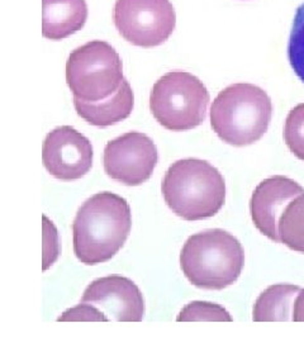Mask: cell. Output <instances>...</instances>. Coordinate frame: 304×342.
I'll return each instance as SVG.
<instances>
[{"mask_svg": "<svg viewBox=\"0 0 304 342\" xmlns=\"http://www.w3.org/2000/svg\"><path fill=\"white\" fill-rule=\"evenodd\" d=\"M131 228L132 213L124 198L109 191L94 194L76 213L74 252L85 265L105 263L123 247Z\"/></svg>", "mask_w": 304, "mask_h": 342, "instance_id": "cell-1", "label": "cell"}, {"mask_svg": "<svg viewBox=\"0 0 304 342\" xmlns=\"http://www.w3.org/2000/svg\"><path fill=\"white\" fill-rule=\"evenodd\" d=\"M161 189L167 207L185 221L213 217L226 200L222 174L201 159L174 162L165 174Z\"/></svg>", "mask_w": 304, "mask_h": 342, "instance_id": "cell-2", "label": "cell"}, {"mask_svg": "<svg viewBox=\"0 0 304 342\" xmlns=\"http://www.w3.org/2000/svg\"><path fill=\"white\" fill-rule=\"evenodd\" d=\"M273 117V103L268 93L247 82L223 89L210 106V125L228 145L242 147L257 142Z\"/></svg>", "mask_w": 304, "mask_h": 342, "instance_id": "cell-3", "label": "cell"}, {"mask_svg": "<svg viewBox=\"0 0 304 342\" xmlns=\"http://www.w3.org/2000/svg\"><path fill=\"white\" fill-rule=\"evenodd\" d=\"M245 264L244 247L223 229H208L186 240L180 253V266L197 288L222 290L233 284Z\"/></svg>", "mask_w": 304, "mask_h": 342, "instance_id": "cell-4", "label": "cell"}, {"mask_svg": "<svg viewBox=\"0 0 304 342\" xmlns=\"http://www.w3.org/2000/svg\"><path fill=\"white\" fill-rule=\"evenodd\" d=\"M209 92L186 71H170L152 87L150 109L154 118L172 132L193 130L207 117Z\"/></svg>", "mask_w": 304, "mask_h": 342, "instance_id": "cell-5", "label": "cell"}, {"mask_svg": "<svg viewBox=\"0 0 304 342\" xmlns=\"http://www.w3.org/2000/svg\"><path fill=\"white\" fill-rule=\"evenodd\" d=\"M123 63L116 49L105 41H90L70 53L66 82L74 98L100 101L118 92L123 82Z\"/></svg>", "mask_w": 304, "mask_h": 342, "instance_id": "cell-6", "label": "cell"}, {"mask_svg": "<svg viewBox=\"0 0 304 342\" xmlns=\"http://www.w3.org/2000/svg\"><path fill=\"white\" fill-rule=\"evenodd\" d=\"M113 19L126 41L150 49L169 39L177 13L170 0H116Z\"/></svg>", "mask_w": 304, "mask_h": 342, "instance_id": "cell-7", "label": "cell"}, {"mask_svg": "<svg viewBox=\"0 0 304 342\" xmlns=\"http://www.w3.org/2000/svg\"><path fill=\"white\" fill-rule=\"evenodd\" d=\"M103 161L109 178L127 186H137L151 178L159 152L147 135L127 132L106 143Z\"/></svg>", "mask_w": 304, "mask_h": 342, "instance_id": "cell-8", "label": "cell"}, {"mask_svg": "<svg viewBox=\"0 0 304 342\" xmlns=\"http://www.w3.org/2000/svg\"><path fill=\"white\" fill-rule=\"evenodd\" d=\"M92 142L70 125H61L46 136L42 161L53 178L73 181L86 175L93 166Z\"/></svg>", "mask_w": 304, "mask_h": 342, "instance_id": "cell-9", "label": "cell"}, {"mask_svg": "<svg viewBox=\"0 0 304 342\" xmlns=\"http://www.w3.org/2000/svg\"><path fill=\"white\" fill-rule=\"evenodd\" d=\"M81 302L99 308L109 320L140 322L145 314V301L140 288L119 275L94 280L85 289Z\"/></svg>", "mask_w": 304, "mask_h": 342, "instance_id": "cell-10", "label": "cell"}, {"mask_svg": "<svg viewBox=\"0 0 304 342\" xmlns=\"http://www.w3.org/2000/svg\"><path fill=\"white\" fill-rule=\"evenodd\" d=\"M304 193L297 181L285 176H273L261 181L250 200V212L256 228L274 242H280L279 220L285 207Z\"/></svg>", "mask_w": 304, "mask_h": 342, "instance_id": "cell-11", "label": "cell"}, {"mask_svg": "<svg viewBox=\"0 0 304 342\" xmlns=\"http://www.w3.org/2000/svg\"><path fill=\"white\" fill-rule=\"evenodd\" d=\"M88 19L85 0H42V36L61 41L76 33Z\"/></svg>", "mask_w": 304, "mask_h": 342, "instance_id": "cell-12", "label": "cell"}, {"mask_svg": "<svg viewBox=\"0 0 304 342\" xmlns=\"http://www.w3.org/2000/svg\"><path fill=\"white\" fill-rule=\"evenodd\" d=\"M74 106L77 116L90 125L109 127L131 116L135 106V94L127 79H123L118 92L100 101H84L74 98Z\"/></svg>", "mask_w": 304, "mask_h": 342, "instance_id": "cell-13", "label": "cell"}, {"mask_svg": "<svg viewBox=\"0 0 304 342\" xmlns=\"http://www.w3.org/2000/svg\"><path fill=\"white\" fill-rule=\"evenodd\" d=\"M300 288L292 284H276L260 294L253 307L255 322L293 320L294 302Z\"/></svg>", "mask_w": 304, "mask_h": 342, "instance_id": "cell-14", "label": "cell"}, {"mask_svg": "<svg viewBox=\"0 0 304 342\" xmlns=\"http://www.w3.org/2000/svg\"><path fill=\"white\" fill-rule=\"evenodd\" d=\"M279 239L290 250L304 253V193L285 207L279 220Z\"/></svg>", "mask_w": 304, "mask_h": 342, "instance_id": "cell-15", "label": "cell"}, {"mask_svg": "<svg viewBox=\"0 0 304 342\" xmlns=\"http://www.w3.org/2000/svg\"><path fill=\"white\" fill-rule=\"evenodd\" d=\"M288 58L295 75L304 82V3L298 7L288 42Z\"/></svg>", "mask_w": 304, "mask_h": 342, "instance_id": "cell-16", "label": "cell"}, {"mask_svg": "<svg viewBox=\"0 0 304 342\" xmlns=\"http://www.w3.org/2000/svg\"><path fill=\"white\" fill-rule=\"evenodd\" d=\"M179 322H231V314L220 304L194 301L186 304L178 316Z\"/></svg>", "mask_w": 304, "mask_h": 342, "instance_id": "cell-17", "label": "cell"}, {"mask_svg": "<svg viewBox=\"0 0 304 342\" xmlns=\"http://www.w3.org/2000/svg\"><path fill=\"white\" fill-rule=\"evenodd\" d=\"M284 141L292 154L304 161V103L295 105L284 124Z\"/></svg>", "mask_w": 304, "mask_h": 342, "instance_id": "cell-18", "label": "cell"}, {"mask_svg": "<svg viewBox=\"0 0 304 342\" xmlns=\"http://www.w3.org/2000/svg\"><path fill=\"white\" fill-rule=\"evenodd\" d=\"M44 270H47L58 258V236L56 227L44 216Z\"/></svg>", "mask_w": 304, "mask_h": 342, "instance_id": "cell-19", "label": "cell"}, {"mask_svg": "<svg viewBox=\"0 0 304 342\" xmlns=\"http://www.w3.org/2000/svg\"><path fill=\"white\" fill-rule=\"evenodd\" d=\"M58 320H63V322H68V320H103V322H108L109 319L95 306L85 303V302H80L79 306L68 309L62 316L58 318Z\"/></svg>", "mask_w": 304, "mask_h": 342, "instance_id": "cell-20", "label": "cell"}, {"mask_svg": "<svg viewBox=\"0 0 304 342\" xmlns=\"http://www.w3.org/2000/svg\"><path fill=\"white\" fill-rule=\"evenodd\" d=\"M293 320L295 322H304V289H300L294 302L293 309Z\"/></svg>", "mask_w": 304, "mask_h": 342, "instance_id": "cell-21", "label": "cell"}]
</instances>
